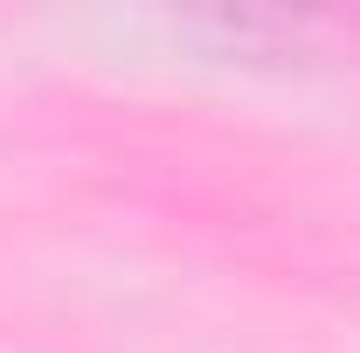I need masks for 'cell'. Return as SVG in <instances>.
<instances>
[{
  "instance_id": "cell-1",
  "label": "cell",
  "mask_w": 360,
  "mask_h": 353,
  "mask_svg": "<svg viewBox=\"0 0 360 353\" xmlns=\"http://www.w3.org/2000/svg\"><path fill=\"white\" fill-rule=\"evenodd\" d=\"M180 35L208 42V56H284L305 42V21L284 14H250V7H208V14H180Z\"/></svg>"
}]
</instances>
